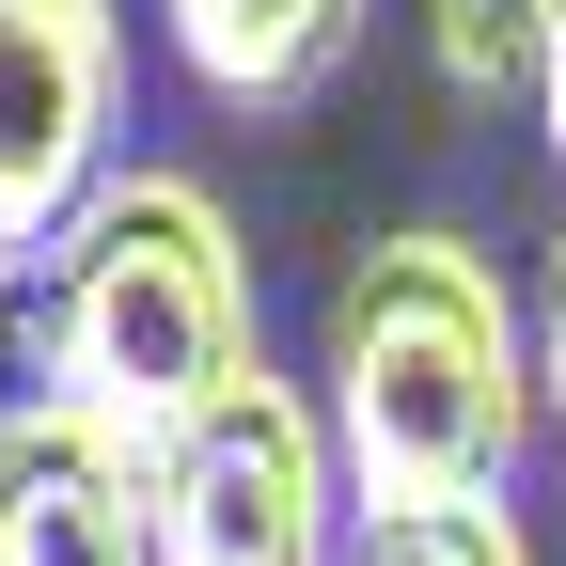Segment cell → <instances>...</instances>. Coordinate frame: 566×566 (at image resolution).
<instances>
[{
	"label": "cell",
	"instance_id": "277c9868",
	"mask_svg": "<svg viewBox=\"0 0 566 566\" xmlns=\"http://www.w3.org/2000/svg\"><path fill=\"white\" fill-rule=\"evenodd\" d=\"M126 126V0H0V252H48Z\"/></svg>",
	"mask_w": 566,
	"mask_h": 566
},
{
	"label": "cell",
	"instance_id": "30bf717a",
	"mask_svg": "<svg viewBox=\"0 0 566 566\" xmlns=\"http://www.w3.org/2000/svg\"><path fill=\"white\" fill-rule=\"evenodd\" d=\"M535 111H551V158H566V0H551V48H535Z\"/></svg>",
	"mask_w": 566,
	"mask_h": 566
},
{
	"label": "cell",
	"instance_id": "3957f363",
	"mask_svg": "<svg viewBox=\"0 0 566 566\" xmlns=\"http://www.w3.org/2000/svg\"><path fill=\"white\" fill-rule=\"evenodd\" d=\"M142 488H158V566H331L346 535V472H331V424L300 378L237 363L174 441H142Z\"/></svg>",
	"mask_w": 566,
	"mask_h": 566
},
{
	"label": "cell",
	"instance_id": "9c48e42d",
	"mask_svg": "<svg viewBox=\"0 0 566 566\" xmlns=\"http://www.w3.org/2000/svg\"><path fill=\"white\" fill-rule=\"evenodd\" d=\"M520 346H535V409L566 424V237H551V268H535V331H520Z\"/></svg>",
	"mask_w": 566,
	"mask_h": 566
},
{
	"label": "cell",
	"instance_id": "52a82bcc",
	"mask_svg": "<svg viewBox=\"0 0 566 566\" xmlns=\"http://www.w3.org/2000/svg\"><path fill=\"white\" fill-rule=\"evenodd\" d=\"M535 48H551V0H424V63L441 95H535Z\"/></svg>",
	"mask_w": 566,
	"mask_h": 566
},
{
	"label": "cell",
	"instance_id": "6da1fadb",
	"mask_svg": "<svg viewBox=\"0 0 566 566\" xmlns=\"http://www.w3.org/2000/svg\"><path fill=\"white\" fill-rule=\"evenodd\" d=\"M315 424L346 504H488L520 472L535 424V346L520 300L472 237H378L331 283V363H315Z\"/></svg>",
	"mask_w": 566,
	"mask_h": 566
},
{
	"label": "cell",
	"instance_id": "7a4b0ae2",
	"mask_svg": "<svg viewBox=\"0 0 566 566\" xmlns=\"http://www.w3.org/2000/svg\"><path fill=\"white\" fill-rule=\"evenodd\" d=\"M237 363H268V346H252V252L221 189L111 158L48 237V394L126 441H174Z\"/></svg>",
	"mask_w": 566,
	"mask_h": 566
},
{
	"label": "cell",
	"instance_id": "8992f818",
	"mask_svg": "<svg viewBox=\"0 0 566 566\" xmlns=\"http://www.w3.org/2000/svg\"><path fill=\"white\" fill-rule=\"evenodd\" d=\"M363 17L378 0H158V32H174V63L221 111H300L346 48H363Z\"/></svg>",
	"mask_w": 566,
	"mask_h": 566
},
{
	"label": "cell",
	"instance_id": "ba28073f",
	"mask_svg": "<svg viewBox=\"0 0 566 566\" xmlns=\"http://www.w3.org/2000/svg\"><path fill=\"white\" fill-rule=\"evenodd\" d=\"M331 566H535V551L504 520V488H488V504H378Z\"/></svg>",
	"mask_w": 566,
	"mask_h": 566
},
{
	"label": "cell",
	"instance_id": "8fae6325",
	"mask_svg": "<svg viewBox=\"0 0 566 566\" xmlns=\"http://www.w3.org/2000/svg\"><path fill=\"white\" fill-rule=\"evenodd\" d=\"M0 331H17V252H0Z\"/></svg>",
	"mask_w": 566,
	"mask_h": 566
},
{
	"label": "cell",
	"instance_id": "5b68a950",
	"mask_svg": "<svg viewBox=\"0 0 566 566\" xmlns=\"http://www.w3.org/2000/svg\"><path fill=\"white\" fill-rule=\"evenodd\" d=\"M0 566H158V488L142 441L95 409H0Z\"/></svg>",
	"mask_w": 566,
	"mask_h": 566
}]
</instances>
